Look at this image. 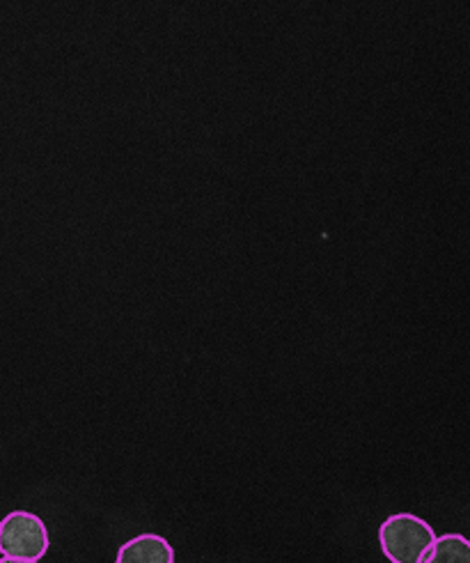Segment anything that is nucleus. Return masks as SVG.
Listing matches in <instances>:
<instances>
[{"instance_id": "nucleus-1", "label": "nucleus", "mask_w": 470, "mask_h": 563, "mask_svg": "<svg viewBox=\"0 0 470 563\" xmlns=\"http://www.w3.org/2000/svg\"><path fill=\"white\" fill-rule=\"evenodd\" d=\"M434 541V527L413 514L390 516L379 529V545L390 563H423Z\"/></svg>"}, {"instance_id": "nucleus-2", "label": "nucleus", "mask_w": 470, "mask_h": 563, "mask_svg": "<svg viewBox=\"0 0 470 563\" xmlns=\"http://www.w3.org/2000/svg\"><path fill=\"white\" fill-rule=\"evenodd\" d=\"M51 545L44 520L29 510H12L0 520V554L23 561H40Z\"/></svg>"}, {"instance_id": "nucleus-3", "label": "nucleus", "mask_w": 470, "mask_h": 563, "mask_svg": "<svg viewBox=\"0 0 470 563\" xmlns=\"http://www.w3.org/2000/svg\"><path fill=\"white\" fill-rule=\"evenodd\" d=\"M115 563H175V550L159 533H141L118 550Z\"/></svg>"}, {"instance_id": "nucleus-4", "label": "nucleus", "mask_w": 470, "mask_h": 563, "mask_svg": "<svg viewBox=\"0 0 470 563\" xmlns=\"http://www.w3.org/2000/svg\"><path fill=\"white\" fill-rule=\"evenodd\" d=\"M423 563H470V541L463 533L436 536Z\"/></svg>"}, {"instance_id": "nucleus-5", "label": "nucleus", "mask_w": 470, "mask_h": 563, "mask_svg": "<svg viewBox=\"0 0 470 563\" xmlns=\"http://www.w3.org/2000/svg\"><path fill=\"white\" fill-rule=\"evenodd\" d=\"M0 563H40V561H23V559H10V556H3V559H0Z\"/></svg>"}]
</instances>
